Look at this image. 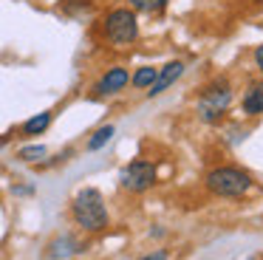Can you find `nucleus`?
Returning a JSON list of instances; mask_svg holds the SVG:
<instances>
[{
  "label": "nucleus",
  "mask_w": 263,
  "mask_h": 260,
  "mask_svg": "<svg viewBox=\"0 0 263 260\" xmlns=\"http://www.w3.org/2000/svg\"><path fill=\"white\" fill-rule=\"evenodd\" d=\"M127 82H130L127 68L114 65V68H108V71L97 79V85H93V96H114V94H119V90H125Z\"/></svg>",
  "instance_id": "6"
},
{
  "label": "nucleus",
  "mask_w": 263,
  "mask_h": 260,
  "mask_svg": "<svg viewBox=\"0 0 263 260\" xmlns=\"http://www.w3.org/2000/svg\"><path fill=\"white\" fill-rule=\"evenodd\" d=\"M114 133H116L114 124H102V127H97V130H93V136L88 139V150H91V153L93 150H102V147L114 139Z\"/></svg>",
  "instance_id": "11"
},
{
  "label": "nucleus",
  "mask_w": 263,
  "mask_h": 260,
  "mask_svg": "<svg viewBox=\"0 0 263 260\" xmlns=\"http://www.w3.org/2000/svg\"><path fill=\"white\" fill-rule=\"evenodd\" d=\"M139 260H167V252L159 249V252H150V254H144V257H139Z\"/></svg>",
  "instance_id": "15"
},
{
  "label": "nucleus",
  "mask_w": 263,
  "mask_h": 260,
  "mask_svg": "<svg viewBox=\"0 0 263 260\" xmlns=\"http://www.w3.org/2000/svg\"><path fill=\"white\" fill-rule=\"evenodd\" d=\"M119 181L127 192H144L156 184V167L144 158H136L119 173Z\"/></svg>",
  "instance_id": "4"
},
{
  "label": "nucleus",
  "mask_w": 263,
  "mask_h": 260,
  "mask_svg": "<svg viewBox=\"0 0 263 260\" xmlns=\"http://www.w3.org/2000/svg\"><path fill=\"white\" fill-rule=\"evenodd\" d=\"M71 215H74L77 226L85 232H102L108 226V207L105 198L97 187H82L71 201Z\"/></svg>",
  "instance_id": "1"
},
{
  "label": "nucleus",
  "mask_w": 263,
  "mask_h": 260,
  "mask_svg": "<svg viewBox=\"0 0 263 260\" xmlns=\"http://www.w3.org/2000/svg\"><path fill=\"white\" fill-rule=\"evenodd\" d=\"M51 127V110H43V113H34L31 119L23 122V133L26 136H40Z\"/></svg>",
  "instance_id": "9"
},
{
  "label": "nucleus",
  "mask_w": 263,
  "mask_h": 260,
  "mask_svg": "<svg viewBox=\"0 0 263 260\" xmlns=\"http://www.w3.org/2000/svg\"><path fill=\"white\" fill-rule=\"evenodd\" d=\"M105 40L116 48H125V45L136 43L139 37V20H136V11L133 9H110L105 14Z\"/></svg>",
  "instance_id": "3"
},
{
  "label": "nucleus",
  "mask_w": 263,
  "mask_h": 260,
  "mask_svg": "<svg viewBox=\"0 0 263 260\" xmlns=\"http://www.w3.org/2000/svg\"><path fill=\"white\" fill-rule=\"evenodd\" d=\"M46 156H48V147L46 144H26V147H20V153H17L20 161H29V164L43 161Z\"/></svg>",
  "instance_id": "12"
},
{
  "label": "nucleus",
  "mask_w": 263,
  "mask_h": 260,
  "mask_svg": "<svg viewBox=\"0 0 263 260\" xmlns=\"http://www.w3.org/2000/svg\"><path fill=\"white\" fill-rule=\"evenodd\" d=\"M206 190L221 198H240L252 190V175L240 167H215L206 175Z\"/></svg>",
  "instance_id": "2"
},
{
  "label": "nucleus",
  "mask_w": 263,
  "mask_h": 260,
  "mask_svg": "<svg viewBox=\"0 0 263 260\" xmlns=\"http://www.w3.org/2000/svg\"><path fill=\"white\" fill-rule=\"evenodd\" d=\"M184 73V62H167L164 68H159V73H156V82L147 88V96H159L164 94L167 88H170L173 82H178V77Z\"/></svg>",
  "instance_id": "7"
},
{
  "label": "nucleus",
  "mask_w": 263,
  "mask_h": 260,
  "mask_svg": "<svg viewBox=\"0 0 263 260\" xmlns=\"http://www.w3.org/2000/svg\"><path fill=\"white\" fill-rule=\"evenodd\" d=\"M243 110L249 113V116L263 113V85H252V88L246 90V96H243Z\"/></svg>",
  "instance_id": "10"
},
{
  "label": "nucleus",
  "mask_w": 263,
  "mask_h": 260,
  "mask_svg": "<svg viewBox=\"0 0 263 260\" xmlns=\"http://www.w3.org/2000/svg\"><path fill=\"white\" fill-rule=\"evenodd\" d=\"M127 3H130V9L133 11H161L167 6V0H127Z\"/></svg>",
  "instance_id": "14"
},
{
  "label": "nucleus",
  "mask_w": 263,
  "mask_h": 260,
  "mask_svg": "<svg viewBox=\"0 0 263 260\" xmlns=\"http://www.w3.org/2000/svg\"><path fill=\"white\" fill-rule=\"evenodd\" d=\"M229 102H232V90L227 88V85H221V88H210L204 96H201L198 102V113L204 122H215V119H221V113H227Z\"/></svg>",
  "instance_id": "5"
},
{
  "label": "nucleus",
  "mask_w": 263,
  "mask_h": 260,
  "mask_svg": "<svg viewBox=\"0 0 263 260\" xmlns=\"http://www.w3.org/2000/svg\"><path fill=\"white\" fill-rule=\"evenodd\" d=\"M255 62H257V68H260V73H263V45L255 48Z\"/></svg>",
  "instance_id": "16"
},
{
  "label": "nucleus",
  "mask_w": 263,
  "mask_h": 260,
  "mask_svg": "<svg viewBox=\"0 0 263 260\" xmlns=\"http://www.w3.org/2000/svg\"><path fill=\"white\" fill-rule=\"evenodd\" d=\"M77 252H82V243L77 240L74 235H63V237H57V240L48 243V254L57 257V260H65V257H71V254H77Z\"/></svg>",
  "instance_id": "8"
},
{
  "label": "nucleus",
  "mask_w": 263,
  "mask_h": 260,
  "mask_svg": "<svg viewBox=\"0 0 263 260\" xmlns=\"http://www.w3.org/2000/svg\"><path fill=\"white\" fill-rule=\"evenodd\" d=\"M156 73H159V68H150V65H142L136 73L130 77V82L136 85V88H150V85L156 82Z\"/></svg>",
  "instance_id": "13"
}]
</instances>
